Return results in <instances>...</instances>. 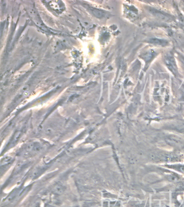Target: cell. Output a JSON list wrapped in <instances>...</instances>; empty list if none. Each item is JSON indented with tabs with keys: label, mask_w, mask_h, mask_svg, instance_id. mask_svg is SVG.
<instances>
[{
	"label": "cell",
	"mask_w": 184,
	"mask_h": 207,
	"mask_svg": "<svg viewBox=\"0 0 184 207\" xmlns=\"http://www.w3.org/2000/svg\"><path fill=\"white\" fill-rule=\"evenodd\" d=\"M165 62H166V65L167 66V67H169V70H171L172 73H176L177 68H176V63L174 62L173 57H172L171 56H170L167 57L166 58V60H165Z\"/></svg>",
	"instance_id": "6da1fadb"
},
{
	"label": "cell",
	"mask_w": 184,
	"mask_h": 207,
	"mask_svg": "<svg viewBox=\"0 0 184 207\" xmlns=\"http://www.w3.org/2000/svg\"><path fill=\"white\" fill-rule=\"evenodd\" d=\"M150 10L151 11L153 15L157 16L159 18H160L162 20H165L166 21H168L170 18L169 17H168L166 14H165L164 13H161V12H159V11L155 10L154 9H150Z\"/></svg>",
	"instance_id": "7a4b0ae2"
},
{
	"label": "cell",
	"mask_w": 184,
	"mask_h": 207,
	"mask_svg": "<svg viewBox=\"0 0 184 207\" xmlns=\"http://www.w3.org/2000/svg\"><path fill=\"white\" fill-rule=\"evenodd\" d=\"M149 42L152 44H156V45H162V46H164L167 44V42L166 40H164L157 39V38L151 39Z\"/></svg>",
	"instance_id": "3957f363"
},
{
	"label": "cell",
	"mask_w": 184,
	"mask_h": 207,
	"mask_svg": "<svg viewBox=\"0 0 184 207\" xmlns=\"http://www.w3.org/2000/svg\"><path fill=\"white\" fill-rule=\"evenodd\" d=\"M55 190L56 192L58 193V194H61L63 192L64 189H63V188L62 186H57L55 188Z\"/></svg>",
	"instance_id": "277c9868"
}]
</instances>
